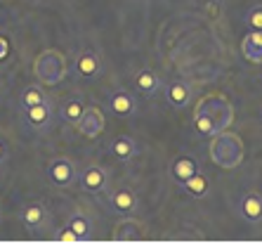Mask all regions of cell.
<instances>
[{
	"label": "cell",
	"mask_w": 262,
	"mask_h": 246,
	"mask_svg": "<svg viewBox=\"0 0 262 246\" xmlns=\"http://www.w3.org/2000/svg\"><path fill=\"white\" fill-rule=\"evenodd\" d=\"M210 156H213V161L220 168L232 171L244 161V142H241L238 135L227 133V130L215 133L213 142H210Z\"/></svg>",
	"instance_id": "obj_1"
},
{
	"label": "cell",
	"mask_w": 262,
	"mask_h": 246,
	"mask_svg": "<svg viewBox=\"0 0 262 246\" xmlns=\"http://www.w3.org/2000/svg\"><path fill=\"white\" fill-rule=\"evenodd\" d=\"M196 111H199V114H206V116L213 121L215 133L227 130L229 126H232V121H234L232 102H229L225 95H220V92L203 97L201 102H199V107H196Z\"/></svg>",
	"instance_id": "obj_2"
},
{
	"label": "cell",
	"mask_w": 262,
	"mask_h": 246,
	"mask_svg": "<svg viewBox=\"0 0 262 246\" xmlns=\"http://www.w3.org/2000/svg\"><path fill=\"white\" fill-rule=\"evenodd\" d=\"M36 61V74L43 78V83H57L64 78V57L55 50H45Z\"/></svg>",
	"instance_id": "obj_3"
},
{
	"label": "cell",
	"mask_w": 262,
	"mask_h": 246,
	"mask_svg": "<svg viewBox=\"0 0 262 246\" xmlns=\"http://www.w3.org/2000/svg\"><path fill=\"white\" fill-rule=\"evenodd\" d=\"M78 130L83 137H90V140H95V137L102 135L104 130V114L99 107H88L85 111H83V116L78 118Z\"/></svg>",
	"instance_id": "obj_4"
},
{
	"label": "cell",
	"mask_w": 262,
	"mask_h": 246,
	"mask_svg": "<svg viewBox=\"0 0 262 246\" xmlns=\"http://www.w3.org/2000/svg\"><path fill=\"white\" fill-rule=\"evenodd\" d=\"M78 182H80V187H83V192H88V194H99V192L106 187V182H109V175L99 166H88L85 171L78 175Z\"/></svg>",
	"instance_id": "obj_5"
},
{
	"label": "cell",
	"mask_w": 262,
	"mask_h": 246,
	"mask_svg": "<svg viewBox=\"0 0 262 246\" xmlns=\"http://www.w3.org/2000/svg\"><path fill=\"white\" fill-rule=\"evenodd\" d=\"M48 175L55 184H59V187H69V184L76 180V168H73V163L69 159H55L48 166Z\"/></svg>",
	"instance_id": "obj_6"
},
{
	"label": "cell",
	"mask_w": 262,
	"mask_h": 246,
	"mask_svg": "<svg viewBox=\"0 0 262 246\" xmlns=\"http://www.w3.org/2000/svg\"><path fill=\"white\" fill-rule=\"evenodd\" d=\"M109 107H111V111H114L118 118H128V116H133V114H135L137 102H135V97L130 95V92L118 90V92H114V95H111Z\"/></svg>",
	"instance_id": "obj_7"
},
{
	"label": "cell",
	"mask_w": 262,
	"mask_h": 246,
	"mask_svg": "<svg viewBox=\"0 0 262 246\" xmlns=\"http://www.w3.org/2000/svg\"><path fill=\"white\" fill-rule=\"evenodd\" d=\"M238 209H241V215H244L248 222H260L262 220V194H257V192L244 194Z\"/></svg>",
	"instance_id": "obj_8"
},
{
	"label": "cell",
	"mask_w": 262,
	"mask_h": 246,
	"mask_svg": "<svg viewBox=\"0 0 262 246\" xmlns=\"http://www.w3.org/2000/svg\"><path fill=\"white\" fill-rule=\"evenodd\" d=\"M109 201H111V209L116 211V213H121V215H128L137 209V194H135L133 190H128V187L116 190L114 194H111Z\"/></svg>",
	"instance_id": "obj_9"
},
{
	"label": "cell",
	"mask_w": 262,
	"mask_h": 246,
	"mask_svg": "<svg viewBox=\"0 0 262 246\" xmlns=\"http://www.w3.org/2000/svg\"><path fill=\"white\" fill-rule=\"evenodd\" d=\"M196 171H199V166H196V161L191 159V156H187V154H182V156H177V159L170 163L172 180H175L177 184H184L187 180L191 178V175H194Z\"/></svg>",
	"instance_id": "obj_10"
},
{
	"label": "cell",
	"mask_w": 262,
	"mask_h": 246,
	"mask_svg": "<svg viewBox=\"0 0 262 246\" xmlns=\"http://www.w3.org/2000/svg\"><path fill=\"white\" fill-rule=\"evenodd\" d=\"M241 52L248 61L260 64L262 61V31H250L246 33V38L241 40Z\"/></svg>",
	"instance_id": "obj_11"
},
{
	"label": "cell",
	"mask_w": 262,
	"mask_h": 246,
	"mask_svg": "<svg viewBox=\"0 0 262 246\" xmlns=\"http://www.w3.org/2000/svg\"><path fill=\"white\" fill-rule=\"evenodd\" d=\"M76 71H78L83 78H97L99 71H102V59H99L97 52H83L76 61Z\"/></svg>",
	"instance_id": "obj_12"
},
{
	"label": "cell",
	"mask_w": 262,
	"mask_h": 246,
	"mask_svg": "<svg viewBox=\"0 0 262 246\" xmlns=\"http://www.w3.org/2000/svg\"><path fill=\"white\" fill-rule=\"evenodd\" d=\"M189 97H191V88L187 83H182V80H175V83H170V86L165 88V99L175 109H182L189 102Z\"/></svg>",
	"instance_id": "obj_13"
},
{
	"label": "cell",
	"mask_w": 262,
	"mask_h": 246,
	"mask_svg": "<svg viewBox=\"0 0 262 246\" xmlns=\"http://www.w3.org/2000/svg\"><path fill=\"white\" fill-rule=\"evenodd\" d=\"M161 88V78L154 71H149V69H144V71H140V74L135 76V90L142 92V95H154V92Z\"/></svg>",
	"instance_id": "obj_14"
},
{
	"label": "cell",
	"mask_w": 262,
	"mask_h": 246,
	"mask_svg": "<svg viewBox=\"0 0 262 246\" xmlns=\"http://www.w3.org/2000/svg\"><path fill=\"white\" fill-rule=\"evenodd\" d=\"M45 218H48V213H45L43 203H29V206H24V211H21V222H24L29 230L40 228L45 222Z\"/></svg>",
	"instance_id": "obj_15"
},
{
	"label": "cell",
	"mask_w": 262,
	"mask_h": 246,
	"mask_svg": "<svg viewBox=\"0 0 262 246\" xmlns=\"http://www.w3.org/2000/svg\"><path fill=\"white\" fill-rule=\"evenodd\" d=\"M50 116H52V107H50V102H40V105L29 107V109H26V118H29V123L31 126H36V128L48 126Z\"/></svg>",
	"instance_id": "obj_16"
},
{
	"label": "cell",
	"mask_w": 262,
	"mask_h": 246,
	"mask_svg": "<svg viewBox=\"0 0 262 246\" xmlns=\"http://www.w3.org/2000/svg\"><path fill=\"white\" fill-rule=\"evenodd\" d=\"M182 187L187 190V194H191V197H196V199H201V197H206V194H208L210 182H208V178L203 175L201 171H196L194 175H191V178L182 184Z\"/></svg>",
	"instance_id": "obj_17"
},
{
	"label": "cell",
	"mask_w": 262,
	"mask_h": 246,
	"mask_svg": "<svg viewBox=\"0 0 262 246\" xmlns=\"http://www.w3.org/2000/svg\"><path fill=\"white\" fill-rule=\"evenodd\" d=\"M137 237H142V222L137 220H121L114 230V239L118 241H130Z\"/></svg>",
	"instance_id": "obj_18"
},
{
	"label": "cell",
	"mask_w": 262,
	"mask_h": 246,
	"mask_svg": "<svg viewBox=\"0 0 262 246\" xmlns=\"http://www.w3.org/2000/svg\"><path fill=\"white\" fill-rule=\"evenodd\" d=\"M111 152H114V156L121 161H130L137 154V145H135L130 137H118V140L111 142Z\"/></svg>",
	"instance_id": "obj_19"
},
{
	"label": "cell",
	"mask_w": 262,
	"mask_h": 246,
	"mask_svg": "<svg viewBox=\"0 0 262 246\" xmlns=\"http://www.w3.org/2000/svg\"><path fill=\"white\" fill-rule=\"evenodd\" d=\"M67 228H71L73 232H76V237H78V239H88V237H90V220H88L85 215L83 213H73L71 218H69V225Z\"/></svg>",
	"instance_id": "obj_20"
},
{
	"label": "cell",
	"mask_w": 262,
	"mask_h": 246,
	"mask_svg": "<svg viewBox=\"0 0 262 246\" xmlns=\"http://www.w3.org/2000/svg\"><path fill=\"white\" fill-rule=\"evenodd\" d=\"M83 111H85V107H83L80 99H69V102H64V107H61V118L69 123H78V118L83 116Z\"/></svg>",
	"instance_id": "obj_21"
},
{
	"label": "cell",
	"mask_w": 262,
	"mask_h": 246,
	"mask_svg": "<svg viewBox=\"0 0 262 246\" xmlns=\"http://www.w3.org/2000/svg\"><path fill=\"white\" fill-rule=\"evenodd\" d=\"M194 128H196V133H199L201 137H213L215 135L213 121H210L206 114H199V111H194Z\"/></svg>",
	"instance_id": "obj_22"
},
{
	"label": "cell",
	"mask_w": 262,
	"mask_h": 246,
	"mask_svg": "<svg viewBox=\"0 0 262 246\" xmlns=\"http://www.w3.org/2000/svg\"><path fill=\"white\" fill-rule=\"evenodd\" d=\"M40 102H48V97H45V92L40 90V88H26L24 90V95H21V105L29 109V107H36V105H40Z\"/></svg>",
	"instance_id": "obj_23"
},
{
	"label": "cell",
	"mask_w": 262,
	"mask_h": 246,
	"mask_svg": "<svg viewBox=\"0 0 262 246\" xmlns=\"http://www.w3.org/2000/svg\"><path fill=\"white\" fill-rule=\"evenodd\" d=\"M246 26L250 31H262V5L253 7L248 14H246Z\"/></svg>",
	"instance_id": "obj_24"
},
{
	"label": "cell",
	"mask_w": 262,
	"mask_h": 246,
	"mask_svg": "<svg viewBox=\"0 0 262 246\" xmlns=\"http://www.w3.org/2000/svg\"><path fill=\"white\" fill-rule=\"evenodd\" d=\"M57 239H59V241H78V237H76V232H73L71 228H67L64 232L57 234Z\"/></svg>",
	"instance_id": "obj_25"
},
{
	"label": "cell",
	"mask_w": 262,
	"mask_h": 246,
	"mask_svg": "<svg viewBox=\"0 0 262 246\" xmlns=\"http://www.w3.org/2000/svg\"><path fill=\"white\" fill-rule=\"evenodd\" d=\"M5 159H7V147H5V142L0 140V163H3Z\"/></svg>",
	"instance_id": "obj_26"
}]
</instances>
